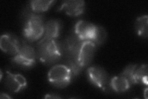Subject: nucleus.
Segmentation results:
<instances>
[{
  "mask_svg": "<svg viewBox=\"0 0 148 99\" xmlns=\"http://www.w3.org/2000/svg\"><path fill=\"white\" fill-rule=\"evenodd\" d=\"M37 57L36 52L31 45L22 41L18 53L14 56L12 61L15 63L23 67H30L34 65Z\"/></svg>",
  "mask_w": 148,
  "mask_h": 99,
  "instance_id": "nucleus-4",
  "label": "nucleus"
},
{
  "mask_svg": "<svg viewBox=\"0 0 148 99\" xmlns=\"http://www.w3.org/2000/svg\"><path fill=\"white\" fill-rule=\"evenodd\" d=\"M107 37V32L103 27L96 26L93 41L96 45L103 44Z\"/></svg>",
  "mask_w": 148,
  "mask_h": 99,
  "instance_id": "nucleus-19",
  "label": "nucleus"
},
{
  "mask_svg": "<svg viewBox=\"0 0 148 99\" xmlns=\"http://www.w3.org/2000/svg\"><path fill=\"white\" fill-rule=\"evenodd\" d=\"M135 84L147 85V65H138L135 74Z\"/></svg>",
  "mask_w": 148,
  "mask_h": 99,
  "instance_id": "nucleus-16",
  "label": "nucleus"
},
{
  "mask_svg": "<svg viewBox=\"0 0 148 99\" xmlns=\"http://www.w3.org/2000/svg\"><path fill=\"white\" fill-rule=\"evenodd\" d=\"M55 1L46 0H34L30 2V8L35 12H42L48 11V9L55 3Z\"/></svg>",
  "mask_w": 148,
  "mask_h": 99,
  "instance_id": "nucleus-15",
  "label": "nucleus"
},
{
  "mask_svg": "<svg viewBox=\"0 0 148 99\" xmlns=\"http://www.w3.org/2000/svg\"><path fill=\"white\" fill-rule=\"evenodd\" d=\"M61 27L58 20L48 21L44 26V37L50 39H56L59 36Z\"/></svg>",
  "mask_w": 148,
  "mask_h": 99,
  "instance_id": "nucleus-12",
  "label": "nucleus"
},
{
  "mask_svg": "<svg viewBox=\"0 0 148 99\" xmlns=\"http://www.w3.org/2000/svg\"><path fill=\"white\" fill-rule=\"evenodd\" d=\"M80 39L75 35L69 36L64 40L62 44V51L66 55L67 58H77L83 42Z\"/></svg>",
  "mask_w": 148,
  "mask_h": 99,
  "instance_id": "nucleus-7",
  "label": "nucleus"
},
{
  "mask_svg": "<svg viewBox=\"0 0 148 99\" xmlns=\"http://www.w3.org/2000/svg\"><path fill=\"white\" fill-rule=\"evenodd\" d=\"M96 50V45L91 40L83 42L77 56V61L83 68L88 65L92 61Z\"/></svg>",
  "mask_w": 148,
  "mask_h": 99,
  "instance_id": "nucleus-6",
  "label": "nucleus"
},
{
  "mask_svg": "<svg viewBox=\"0 0 148 99\" xmlns=\"http://www.w3.org/2000/svg\"><path fill=\"white\" fill-rule=\"evenodd\" d=\"M36 55L41 62L51 64L61 58L62 55V46L54 39L44 38L37 44Z\"/></svg>",
  "mask_w": 148,
  "mask_h": 99,
  "instance_id": "nucleus-1",
  "label": "nucleus"
},
{
  "mask_svg": "<svg viewBox=\"0 0 148 99\" xmlns=\"http://www.w3.org/2000/svg\"><path fill=\"white\" fill-rule=\"evenodd\" d=\"M26 79L20 74H14L7 72L5 79V86L9 91L18 92L27 86Z\"/></svg>",
  "mask_w": 148,
  "mask_h": 99,
  "instance_id": "nucleus-10",
  "label": "nucleus"
},
{
  "mask_svg": "<svg viewBox=\"0 0 148 99\" xmlns=\"http://www.w3.org/2000/svg\"><path fill=\"white\" fill-rule=\"evenodd\" d=\"M138 64H130L124 69L121 73L124 77H125L131 85L135 84V74L136 68Z\"/></svg>",
  "mask_w": 148,
  "mask_h": 99,
  "instance_id": "nucleus-18",
  "label": "nucleus"
},
{
  "mask_svg": "<svg viewBox=\"0 0 148 99\" xmlns=\"http://www.w3.org/2000/svg\"><path fill=\"white\" fill-rule=\"evenodd\" d=\"M147 15L142 16L138 17L135 22V30L137 34L143 38L147 37Z\"/></svg>",
  "mask_w": 148,
  "mask_h": 99,
  "instance_id": "nucleus-14",
  "label": "nucleus"
},
{
  "mask_svg": "<svg viewBox=\"0 0 148 99\" xmlns=\"http://www.w3.org/2000/svg\"><path fill=\"white\" fill-rule=\"evenodd\" d=\"M21 45V42L18 38L12 34H4L0 39V47L4 53L15 56Z\"/></svg>",
  "mask_w": 148,
  "mask_h": 99,
  "instance_id": "nucleus-8",
  "label": "nucleus"
},
{
  "mask_svg": "<svg viewBox=\"0 0 148 99\" xmlns=\"http://www.w3.org/2000/svg\"><path fill=\"white\" fill-rule=\"evenodd\" d=\"M96 26L86 21H78L75 26V34L83 41L92 40L96 31Z\"/></svg>",
  "mask_w": 148,
  "mask_h": 99,
  "instance_id": "nucleus-9",
  "label": "nucleus"
},
{
  "mask_svg": "<svg viewBox=\"0 0 148 99\" xmlns=\"http://www.w3.org/2000/svg\"><path fill=\"white\" fill-rule=\"evenodd\" d=\"M72 76L70 69L64 64L55 65L50 69L48 78L49 82L58 87H64L71 82Z\"/></svg>",
  "mask_w": 148,
  "mask_h": 99,
  "instance_id": "nucleus-3",
  "label": "nucleus"
},
{
  "mask_svg": "<svg viewBox=\"0 0 148 99\" xmlns=\"http://www.w3.org/2000/svg\"><path fill=\"white\" fill-rule=\"evenodd\" d=\"M45 98H61L59 96H57L56 94H52V93H49V94H47L45 97Z\"/></svg>",
  "mask_w": 148,
  "mask_h": 99,
  "instance_id": "nucleus-20",
  "label": "nucleus"
},
{
  "mask_svg": "<svg viewBox=\"0 0 148 99\" xmlns=\"http://www.w3.org/2000/svg\"><path fill=\"white\" fill-rule=\"evenodd\" d=\"M87 75L90 81L103 91H106L110 84L108 73L101 67H90L87 71Z\"/></svg>",
  "mask_w": 148,
  "mask_h": 99,
  "instance_id": "nucleus-5",
  "label": "nucleus"
},
{
  "mask_svg": "<svg viewBox=\"0 0 148 99\" xmlns=\"http://www.w3.org/2000/svg\"><path fill=\"white\" fill-rule=\"evenodd\" d=\"M109 85L114 91L119 93L128 91L132 86L128 79L121 74L111 79Z\"/></svg>",
  "mask_w": 148,
  "mask_h": 99,
  "instance_id": "nucleus-13",
  "label": "nucleus"
},
{
  "mask_svg": "<svg viewBox=\"0 0 148 99\" xmlns=\"http://www.w3.org/2000/svg\"><path fill=\"white\" fill-rule=\"evenodd\" d=\"M0 98H11V97L9 96H8V94H6V93H1V96H0Z\"/></svg>",
  "mask_w": 148,
  "mask_h": 99,
  "instance_id": "nucleus-21",
  "label": "nucleus"
},
{
  "mask_svg": "<svg viewBox=\"0 0 148 99\" xmlns=\"http://www.w3.org/2000/svg\"><path fill=\"white\" fill-rule=\"evenodd\" d=\"M85 7V3L82 0H67L62 3L59 11H63L70 16H78L83 12Z\"/></svg>",
  "mask_w": 148,
  "mask_h": 99,
  "instance_id": "nucleus-11",
  "label": "nucleus"
},
{
  "mask_svg": "<svg viewBox=\"0 0 148 99\" xmlns=\"http://www.w3.org/2000/svg\"><path fill=\"white\" fill-rule=\"evenodd\" d=\"M44 24L40 15L31 14L25 23L23 34L25 39L34 42L40 39L44 34Z\"/></svg>",
  "mask_w": 148,
  "mask_h": 99,
  "instance_id": "nucleus-2",
  "label": "nucleus"
},
{
  "mask_svg": "<svg viewBox=\"0 0 148 99\" xmlns=\"http://www.w3.org/2000/svg\"><path fill=\"white\" fill-rule=\"evenodd\" d=\"M66 65L70 69L72 77L77 76L78 74L81 73L83 69V67L78 62L77 58H67V63Z\"/></svg>",
  "mask_w": 148,
  "mask_h": 99,
  "instance_id": "nucleus-17",
  "label": "nucleus"
}]
</instances>
